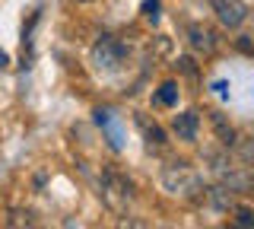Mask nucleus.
<instances>
[{"instance_id":"nucleus-1","label":"nucleus","mask_w":254,"mask_h":229,"mask_svg":"<svg viewBox=\"0 0 254 229\" xmlns=\"http://www.w3.org/2000/svg\"><path fill=\"white\" fill-rule=\"evenodd\" d=\"M162 185H165V191H172L178 197H200V194H206L203 191V178L197 175L185 159L165 165L162 169Z\"/></svg>"},{"instance_id":"nucleus-2","label":"nucleus","mask_w":254,"mask_h":229,"mask_svg":"<svg viewBox=\"0 0 254 229\" xmlns=\"http://www.w3.org/2000/svg\"><path fill=\"white\" fill-rule=\"evenodd\" d=\"M99 188H102L99 191L102 201H105L111 210H118V213L127 210V204L133 201V181L127 178L121 169H105L102 172V185Z\"/></svg>"},{"instance_id":"nucleus-3","label":"nucleus","mask_w":254,"mask_h":229,"mask_svg":"<svg viewBox=\"0 0 254 229\" xmlns=\"http://www.w3.org/2000/svg\"><path fill=\"white\" fill-rule=\"evenodd\" d=\"M89 54H92V64L99 67V70L115 74V70L124 67V61H127V54H130V51H127V45L121 42V38H115V35H99Z\"/></svg>"},{"instance_id":"nucleus-4","label":"nucleus","mask_w":254,"mask_h":229,"mask_svg":"<svg viewBox=\"0 0 254 229\" xmlns=\"http://www.w3.org/2000/svg\"><path fill=\"white\" fill-rule=\"evenodd\" d=\"M92 115H95V124H99V128H102V134H105L108 147L115 150V153H121V150H124V140H127V128H124L121 115H118L115 108H108V105L95 108Z\"/></svg>"},{"instance_id":"nucleus-5","label":"nucleus","mask_w":254,"mask_h":229,"mask_svg":"<svg viewBox=\"0 0 254 229\" xmlns=\"http://www.w3.org/2000/svg\"><path fill=\"white\" fill-rule=\"evenodd\" d=\"M213 172L219 175V188H229V191H248L251 188V175L242 169V165L226 162L222 156H213Z\"/></svg>"},{"instance_id":"nucleus-6","label":"nucleus","mask_w":254,"mask_h":229,"mask_svg":"<svg viewBox=\"0 0 254 229\" xmlns=\"http://www.w3.org/2000/svg\"><path fill=\"white\" fill-rule=\"evenodd\" d=\"M213 13L219 16V22L226 29H238L245 19H248V3L245 0H210Z\"/></svg>"},{"instance_id":"nucleus-7","label":"nucleus","mask_w":254,"mask_h":229,"mask_svg":"<svg viewBox=\"0 0 254 229\" xmlns=\"http://www.w3.org/2000/svg\"><path fill=\"white\" fill-rule=\"evenodd\" d=\"M188 42H190V48H194V51H200V54H213V51H216V45H219V35L213 32L206 22H190V29H188Z\"/></svg>"},{"instance_id":"nucleus-8","label":"nucleus","mask_w":254,"mask_h":229,"mask_svg":"<svg viewBox=\"0 0 254 229\" xmlns=\"http://www.w3.org/2000/svg\"><path fill=\"white\" fill-rule=\"evenodd\" d=\"M172 131L178 134L181 140H188V144H194L197 140V131H200V115L190 108V112H181V115H175V121H172Z\"/></svg>"},{"instance_id":"nucleus-9","label":"nucleus","mask_w":254,"mask_h":229,"mask_svg":"<svg viewBox=\"0 0 254 229\" xmlns=\"http://www.w3.org/2000/svg\"><path fill=\"white\" fill-rule=\"evenodd\" d=\"M137 124H140L143 137H146V147H149V150H153V147H156V150H162L165 144H169V140H165V131L159 128L156 121H149V115H143V112H140V115H137Z\"/></svg>"},{"instance_id":"nucleus-10","label":"nucleus","mask_w":254,"mask_h":229,"mask_svg":"<svg viewBox=\"0 0 254 229\" xmlns=\"http://www.w3.org/2000/svg\"><path fill=\"white\" fill-rule=\"evenodd\" d=\"M6 229H38V217L32 210L16 207V210H10V217H6Z\"/></svg>"},{"instance_id":"nucleus-11","label":"nucleus","mask_w":254,"mask_h":229,"mask_svg":"<svg viewBox=\"0 0 254 229\" xmlns=\"http://www.w3.org/2000/svg\"><path fill=\"white\" fill-rule=\"evenodd\" d=\"M156 105H162V108H172V105H178V83H162L159 86V92H156Z\"/></svg>"},{"instance_id":"nucleus-12","label":"nucleus","mask_w":254,"mask_h":229,"mask_svg":"<svg viewBox=\"0 0 254 229\" xmlns=\"http://www.w3.org/2000/svg\"><path fill=\"white\" fill-rule=\"evenodd\" d=\"M229 229H254V210L251 207H238L232 223H229Z\"/></svg>"},{"instance_id":"nucleus-13","label":"nucleus","mask_w":254,"mask_h":229,"mask_svg":"<svg viewBox=\"0 0 254 229\" xmlns=\"http://www.w3.org/2000/svg\"><path fill=\"white\" fill-rule=\"evenodd\" d=\"M213 124H216V131H219V137H222V144H226V147H235L238 144V140H235V131L226 128V121H222L219 112H213Z\"/></svg>"},{"instance_id":"nucleus-14","label":"nucleus","mask_w":254,"mask_h":229,"mask_svg":"<svg viewBox=\"0 0 254 229\" xmlns=\"http://www.w3.org/2000/svg\"><path fill=\"white\" fill-rule=\"evenodd\" d=\"M159 3H162V0H143V6H140V13H143V19L146 22H159Z\"/></svg>"},{"instance_id":"nucleus-15","label":"nucleus","mask_w":254,"mask_h":229,"mask_svg":"<svg viewBox=\"0 0 254 229\" xmlns=\"http://www.w3.org/2000/svg\"><path fill=\"white\" fill-rule=\"evenodd\" d=\"M213 89H216L222 99H229V89H226V83H222V80H216V83H213Z\"/></svg>"},{"instance_id":"nucleus-16","label":"nucleus","mask_w":254,"mask_h":229,"mask_svg":"<svg viewBox=\"0 0 254 229\" xmlns=\"http://www.w3.org/2000/svg\"><path fill=\"white\" fill-rule=\"evenodd\" d=\"M6 64H10V54L0 51V70H6Z\"/></svg>"},{"instance_id":"nucleus-17","label":"nucleus","mask_w":254,"mask_h":229,"mask_svg":"<svg viewBox=\"0 0 254 229\" xmlns=\"http://www.w3.org/2000/svg\"><path fill=\"white\" fill-rule=\"evenodd\" d=\"M79 3H92V0H79Z\"/></svg>"}]
</instances>
